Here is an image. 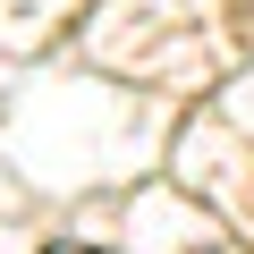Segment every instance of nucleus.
Wrapping results in <instances>:
<instances>
[{
	"mask_svg": "<svg viewBox=\"0 0 254 254\" xmlns=\"http://www.w3.org/2000/svg\"><path fill=\"white\" fill-rule=\"evenodd\" d=\"M43 254H102V246H68V237H60V246H43Z\"/></svg>",
	"mask_w": 254,
	"mask_h": 254,
	"instance_id": "obj_1",
	"label": "nucleus"
}]
</instances>
